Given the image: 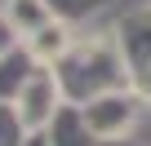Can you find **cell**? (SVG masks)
I'll return each instance as SVG.
<instances>
[{
	"label": "cell",
	"instance_id": "cell-8",
	"mask_svg": "<svg viewBox=\"0 0 151 146\" xmlns=\"http://www.w3.org/2000/svg\"><path fill=\"white\" fill-rule=\"evenodd\" d=\"M45 137H49V146H98V137L89 133L80 106H62L53 115V124L45 128Z\"/></svg>",
	"mask_w": 151,
	"mask_h": 146
},
{
	"label": "cell",
	"instance_id": "cell-12",
	"mask_svg": "<svg viewBox=\"0 0 151 146\" xmlns=\"http://www.w3.org/2000/svg\"><path fill=\"white\" fill-rule=\"evenodd\" d=\"M9 44H18V40H14V36H9V27H5V22H0V53H5V49H9Z\"/></svg>",
	"mask_w": 151,
	"mask_h": 146
},
{
	"label": "cell",
	"instance_id": "cell-1",
	"mask_svg": "<svg viewBox=\"0 0 151 146\" xmlns=\"http://www.w3.org/2000/svg\"><path fill=\"white\" fill-rule=\"evenodd\" d=\"M53 75L62 84L67 106H89L107 93H124L133 89V71L116 44V31L107 36H80L71 44V53L53 66Z\"/></svg>",
	"mask_w": 151,
	"mask_h": 146
},
{
	"label": "cell",
	"instance_id": "cell-11",
	"mask_svg": "<svg viewBox=\"0 0 151 146\" xmlns=\"http://www.w3.org/2000/svg\"><path fill=\"white\" fill-rule=\"evenodd\" d=\"M133 89H138V93H142V102L151 106V66H147V71H142V75L133 80Z\"/></svg>",
	"mask_w": 151,
	"mask_h": 146
},
{
	"label": "cell",
	"instance_id": "cell-5",
	"mask_svg": "<svg viewBox=\"0 0 151 146\" xmlns=\"http://www.w3.org/2000/svg\"><path fill=\"white\" fill-rule=\"evenodd\" d=\"M0 22L9 27V36L18 44H27L36 31H45L53 22V14H49L45 0H5V5H0Z\"/></svg>",
	"mask_w": 151,
	"mask_h": 146
},
{
	"label": "cell",
	"instance_id": "cell-4",
	"mask_svg": "<svg viewBox=\"0 0 151 146\" xmlns=\"http://www.w3.org/2000/svg\"><path fill=\"white\" fill-rule=\"evenodd\" d=\"M116 44H120V53L133 71V80H138L151 66V5H138L116 22Z\"/></svg>",
	"mask_w": 151,
	"mask_h": 146
},
{
	"label": "cell",
	"instance_id": "cell-3",
	"mask_svg": "<svg viewBox=\"0 0 151 146\" xmlns=\"http://www.w3.org/2000/svg\"><path fill=\"white\" fill-rule=\"evenodd\" d=\"M62 106H67V98H62V84L53 75V66H36L31 80L18 93V102H14V111H18V120H22L27 133H45Z\"/></svg>",
	"mask_w": 151,
	"mask_h": 146
},
{
	"label": "cell",
	"instance_id": "cell-13",
	"mask_svg": "<svg viewBox=\"0 0 151 146\" xmlns=\"http://www.w3.org/2000/svg\"><path fill=\"white\" fill-rule=\"evenodd\" d=\"M98 146H147V142H138V137H120V142H98Z\"/></svg>",
	"mask_w": 151,
	"mask_h": 146
},
{
	"label": "cell",
	"instance_id": "cell-9",
	"mask_svg": "<svg viewBox=\"0 0 151 146\" xmlns=\"http://www.w3.org/2000/svg\"><path fill=\"white\" fill-rule=\"evenodd\" d=\"M45 5H49V14H53L58 22L76 27V22H89L93 14H102L111 0H45Z\"/></svg>",
	"mask_w": 151,
	"mask_h": 146
},
{
	"label": "cell",
	"instance_id": "cell-7",
	"mask_svg": "<svg viewBox=\"0 0 151 146\" xmlns=\"http://www.w3.org/2000/svg\"><path fill=\"white\" fill-rule=\"evenodd\" d=\"M31 71H36V58L27 53V44H9L5 53H0V102H18L22 84L31 80Z\"/></svg>",
	"mask_w": 151,
	"mask_h": 146
},
{
	"label": "cell",
	"instance_id": "cell-6",
	"mask_svg": "<svg viewBox=\"0 0 151 146\" xmlns=\"http://www.w3.org/2000/svg\"><path fill=\"white\" fill-rule=\"evenodd\" d=\"M76 40H80V36H76L67 22H58V18H53L45 31H36V36L27 40V53L36 58V66H58V62L71 53V44H76Z\"/></svg>",
	"mask_w": 151,
	"mask_h": 146
},
{
	"label": "cell",
	"instance_id": "cell-10",
	"mask_svg": "<svg viewBox=\"0 0 151 146\" xmlns=\"http://www.w3.org/2000/svg\"><path fill=\"white\" fill-rule=\"evenodd\" d=\"M31 133L22 128V120H18V111L9 106V102H0V146H22Z\"/></svg>",
	"mask_w": 151,
	"mask_h": 146
},
{
	"label": "cell",
	"instance_id": "cell-2",
	"mask_svg": "<svg viewBox=\"0 0 151 146\" xmlns=\"http://www.w3.org/2000/svg\"><path fill=\"white\" fill-rule=\"evenodd\" d=\"M142 106H147L142 93H138V89H124V93H107V98L80 106V115H85V124H89V133H93L98 142H120V137L133 133Z\"/></svg>",
	"mask_w": 151,
	"mask_h": 146
},
{
	"label": "cell",
	"instance_id": "cell-14",
	"mask_svg": "<svg viewBox=\"0 0 151 146\" xmlns=\"http://www.w3.org/2000/svg\"><path fill=\"white\" fill-rule=\"evenodd\" d=\"M22 146H49V137H45V133H31V137H27Z\"/></svg>",
	"mask_w": 151,
	"mask_h": 146
}]
</instances>
